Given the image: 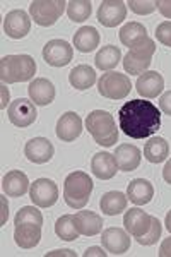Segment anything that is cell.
Returning <instances> with one entry per match:
<instances>
[{
    "label": "cell",
    "instance_id": "cell-1",
    "mask_svg": "<svg viewBox=\"0 0 171 257\" xmlns=\"http://www.w3.org/2000/svg\"><path fill=\"white\" fill-rule=\"evenodd\" d=\"M118 123L125 136L132 139H145L159 131L161 111L151 101L132 99L120 108Z\"/></svg>",
    "mask_w": 171,
    "mask_h": 257
},
{
    "label": "cell",
    "instance_id": "cell-2",
    "mask_svg": "<svg viewBox=\"0 0 171 257\" xmlns=\"http://www.w3.org/2000/svg\"><path fill=\"white\" fill-rule=\"evenodd\" d=\"M86 128L93 136L94 143L99 144V146L110 148L118 141V128H116L113 117L108 111H91L86 118Z\"/></svg>",
    "mask_w": 171,
    "mask_h": 257
},
{
    "label": "cell",
    "instance_id": "cell-3",
    "mask_svg": "<svg viewBox=\"0 0 171 257\" xmlns=\"http://www.w3.org/2000/svg\"><path fill=\"white\" fill-rule=\"evenodd\" d=\"M36 62L29 55H7L0 62V79L4 84H14L33 79Z\"/></svg>",
    "mask_w": 171,
    "mask_h": 257
},
{
    "label": "cell",
    "instance_id": "cell-4",
    "mask_svg": "<svg viewBox=\"0 0 171 257\" xmlns=\"http://www.w3.org/2000/svg\"><path fill=\"white\" fill-rule=\"evenodd\" d=\"M93 192V180L86 172H72L65 178L64 184V199L74 209H82L89 202V196Z\"/></svg>",
    "mask_w": 171,
    "mask_h": 257
},
{
    "label": "cell",
    "instance_id": "cell-5",
    "mask_svg": "<svg viewBox=\"0 0 171 257\" xmlns=\"http://www.w3.org/2000/svg\"><path fill=\"white\" fill-rule=\"evenodd\" d=\"M156 52V43L149 38H144L137 45H133L130 52L125 55L123 59V69L127 70L130 76H140L151 65V59Z\"/></svg>",
    "mask_w": 171,
    "mask_h": 257
},
{
    "label": "cell",
    "instance_id": "cell-6",
    "mask_svg": "<svg viewBox=\"0 0 171 257\" xmlns=\"http://www.w3.org/2000/svg\"><path fill=\"white\" fill-rule=\"evenodd\" d=\"M132 82L130 77L120 72H110L103 74L101 79L98 81V91L101 96L108 99H123L130 94Z\"/></svg>",
    "mask_w": 171,
    "mask_h": 257
},
{
    "label": "cell",
    "instance_id": "cell-7",
    "mask_svg": "<svg viewBox=\"0 0 171 257\" xmlns=\"http://www.w3.org/2000/svg\"><path fill=\"white\" fill-rule=\"evenodd\" d=\"M67 4L64 0H35L29 6V14L40 26H53L64 14Z\"/></svg>",
    "mask_w": 171,
    "mask_h": 257
},
{
    "label": "cell",
    "instance_id": "cell-8",
    "mask_svg": "<svg viewBox=\"0 0 171 257\" xmlns=\"http://www.w3.org/2000/svg\"><path fill=\"white\" fill-rule=\"evenodd\" d=\"M29 197L38 208H50L58 199V187L50 178H38L29 187Z\"/></svg>",
    "mask_w": 171,
    "mask_h": 257
},
{
    "label": "cell",
    "instance_id": "cell-9",
    "mask_svg": "<svg viewBox=\"0 0 171 257\" xmlns=\"http://www.w3.org/2000/svg\"><path fill=\"white\" fill-rule=\"evenodd\" d=\"M72 57L74 48L65 40H52L43 48V59L52 67H65Z\"/></svg>",
    "mask_w": 171,
    "mask_h": 257
},
{
    "label": "cell",
    "instance_id": "cell-10",
    "mask_svg": "<svg viewBox=\"0 0 171 257\" xmlns=\"http://www.w3.org/2000/svg\"><path fill=\"white\" fill-rule=\"evenodd\" d=\"M7 115H9L11 123H14L16 127H28L35 123L38 111H36V106L31 99L19 98L12 101V105L7 110Z\"/></svg>",
    "mask_w": 171,
    "mask_h": 257
},
{
    "label": "cell",
    "instance_id": "cell-11",
    "mask_svg": "<svg viewBox=\"0 0 171 257\" xmlns=\"http://www.w3.org/2000/svg\"><path fill=\"white\" fill-rule=\"evenodd\" d=\"M127 18V4L122 0H106L98 9V21L106 28H115Z\"/></svg>",
    "mask_w": 171,
    "mask_h": 257
},
{
    "label": "cell",
    "instance_id": "cell-12",
    "mask_svg": "<svg viewBox=\"0 0 171 257\" xmlns=\"http://www.w3.org/2000/svg\"><path fill=\"white\" fill-rule=\"evenodd\" d=\"M31 30V19L24 11H11L4 19V31L12 40H21Z\"/></svg>",
    "mask_w": 171,
    "mask_h": 257
},
{
    "label": "cell",
    "instance_id": "cell-13",
    "mask_svg": "<svg viewBox=\"0 0 171 257\" xmlns=\"http://www.w3.org/2000/svg\"><path fill=\"white\" fill-rule=\"evenodd\" d=\"M103 247L106 248L110 254L113 255H122L130 248V235L122 228H106L101 235Z\"/></svg>",
    "mask_w": 171,
    "mask_h": 257
},
{
    "label": "cell",
    "instance_id": "cell-14",
    "mask_svg": "<svg viewBox=\"0 0 171 257\" xmlns=\"http://www.w3.org/2000/svg\"><path fill=\"white\" fill-rule=\"evenodd\" d=\"M151 219L152 216L145 213V211L139 208H130L123 216V225H125V230H127L133 238H139L147 233L149 226H151Z\"/></svg>",
    "mask_w": 171,
    "mask_h": 257
},
{
    "label": "cell",
    "instance_id": "cell-15",
    "mask_svg": "<svg viewBox=\"0 0 171 257\" xmlns=\"http://www.w3.org/2000/svg\"><path fill=\"white\" fill-rule=\"evenodd\" d=\"M53 153V144L50 143L47 138H35L31 141L26 143V148H24V155L26 158L31 161V163H38V165H43V163H48L52 160Z\"/></svg>",
    "mask_w": 171,
    "mask_h": 257
},
{
    "label": "cell",
    "instance_id": "cell-16",
    "mask_svg": "<svg viewBox=\"0 0 171 257\" xmlns=\"http://www.w3.org/2000/svg\"><path fill=\"white\" fill-rule=\"evenodd\" d=\"M82 132V120L76 111H67L57 122V138L65 143L76 141Z\"/></svg>",
    "mask_w": 171,
    "mask_h": 257
},
{
    "label": "cell",
    "instance_id": "cell-17",
    "mask_svg": "<svg viewBox=\"0 0 171 257\" xmlns=\"http://www.w3.org/2000/svg\"><path fill=\"white\" fill-rule=\"evenodd\" d=\"M164 88V79L157 70H145L135 82V89L144 98H156Z\"/></svg>",
    "mask_w": 171,
    "mask_h": 257
},
{
    "label": "cell",
    "instance_id": "cell-18",
    "mask_svg": "<svg viewBox=\"0 0 171 257\" xmlns=\"http://www.w3.org/2000/svg\"><path fill=\"white\" fill-rule=\"evenodd\" d=\"M28 93L31 101H35V105L47 106L55 98V86L45 77H38V79H35L29 84Z\"/></svg>",
    "mask_w": 171,
    "mask_h": 257
},
{
    "label": "cell",
    "instance_id": "cell-19",
    "mask_svg": "<svg viewBox=\"0 0 171 257\" xmlns=\"http://www.w3.org/2000/svg\"><path fill=\"white\" fill-rule=\"evenodd\" d=\"M29 180L28 175L19 170H12V172L6 173V177L2 178V189L9 197H21L29 190Z\"/></svg>",
    "mask_w": 171,
    "mask_h": 257
},
{
    "label": "cell",
    "instance_id": "cell-20",
    "mask_svg": "<svg viewBox=\"0 0 171 257\" xmlns=\"http://www.w3.org/2000/svg\"><path fill=\"white\" fill-rule=\"evenodd\" d=\"M91 170L98 178L101 180H110V178L115 177L116 170H118V165H116L115 155H110V153H96L91 160Z\"/></svg>",
    "mask_w": 171,
    "mask_h": 257
},
{
    "label": "cell",
    "instance_id": "cell-21",
    "mask_svg": "<svg viewBox=\"0 0 171 257\" xmlns=\"http://www.w3.org/2000/svg\"><path fill=\"white\" fill-rule=\"evenodd\" d=\"M41 226L35 223H19L14 230V240L21 248H33L40 243Z\"/></svg>",
    "mask_w": 171,
    "mask_h": 257
},
{
    "label": "cell",
    "instance_id": "cell-22",
    "mask_svg": "<svg viewBox=\"0 0 171 257\" xmlns=\"http://www.w3.org/2000/svg\"><path fill=\"white\" fill-rule=\"evenodd\" d=\"M115 160L118 170L122 172H133L140 165V149L133 144H122L116 148Z\"/></svg>",
    "mask_w": 171,
    "mask_h": 257
},
{
    "label": "cell",
    "instance_id": "cell-23",
    "mask_svg": "<svg viewBox=\"0 0 171 257\" xmlns=\"http://www.w3.org/2000/svg\"><path fill=\"white\" fill-rule=\"evenodd\" d=\"M127 197L130 199V202L137 206H144L147 202H151L154 197V187L149 180L145 178H135L128 184L127 189Z\"/></svg>",
    "mask_w": 171,
    "mask_h": 257
},
{
    "label": "cell",
    "instance_id": "cell-24",
    "mask_svg": "<svg viewBox=\"0 0 171 257\" xmlns=\"http://www.w3.org/2000/svg\"><path fill=\"white\" fill-rule=\"evenodd\" d=\"M76 225L81 235L94 237L103 230V219L93 211H79L76 214Z\"/></svg>",
    "mask_w": 171,
    "mask_h": 257
},
{
    "label": "cell",
    "instance_id": "cell-25",
    "mask_svg": "<svg viewBox=\"0 0 171 257\" xmlns=\"http://www.w3.org/2000/svg\"><path fill=\"white\" fill-rule=\"evenodd\" d=\"M127 202L128 197L125 196L123 192H118V190H111V192H106L105 196L99 201V208L108 216H116V214L123 213L127 209Z\"/></svg>",
    "mask_w": 171,
    "mask_h": 257
},
{
    "label": "cell",
    "instance_id": "cell-26",
    "mask_svg": "<svg viewBox=\"0 0 171 257\" xmlns=\"http://www.w3.org/2000/svg\"><path fill=\"white\" fill-rule=\"evenodd\" d=\"M99 45V33L93 26H82L74 35V47L82 53H89Z\"/></svg>",
    "mask_w": 171,
    "mask_h": 257
},
{
    "label": "cell",
    "instance_id": "cell-27",
    "mask_svg": "<svg viewBox=\"0 0 171 257\" xmlns=\"http://www.w3.org/2000/svg\"><path fill=\"white\" fill-rule=\"evenodd\" d=\"M69 81H70V84H72V88H76L79 91L89 89L96 82V72L89 65H84V64L77 65V67H74L70 70Z\"/></svg>",
    "mask_w": 171,
    "mask_h": 257
},
{
    "label": "cell",
    "instance_id": "cell-28",
    "mask_svg": "<svg viewBox=\"0 0 171 257\" xmlns=\"http://www.w3.org/2000/svg\"><path fill=\"white\" fill-rule=\"evenodd\" d=\"M169 155V146L166 139L162 138H152L144 146V156L149 163H162Z\"/></svg>",
    "mask_w": 171,
    "mask_h": 257
},
{
    "label": "cell",
    "instance_id": "cell-29",
    "mask_svg": "<svg viewBox=\"0 0 171 257\" xmlns=\"http://www.w3.org/2000/svg\"><path fill=\"white\" fill-rule=\"evenodd\" d=\"M120 60H122V52H120V48L113 47V45H106V47H103L96 53L94 64L98 69L110 72L111 69H115L116 65L120 64Z\"/></svg>",
    "mask_w": 171,
    "mask_h": 257
},
{
    "label": "cell",
    "instance_id": "cell-30",
    "mask_svg": "<svg viewBox=\"0 0 171 257\" xmlns=\"http://www.w3.org/2000/svg\"><path fill=\"white\" fill-rule=\"evenodd\" d=\"M144 38H147V31L140 23H128L120 30V41L128 48H132Z\"/></svg>",
    "mask_w": 171,
    "mask_h": 257
},
{
    "label": "cell",
    "instance_id": "cell-31",
    "mask_svg": "<svg viewBox=\"0 0 171 257\" xmlns=\"http://www.w3.org/2000/svg\"><path fill=\"white\" fill-rule=\"evenodd\" d=\"M55 233H57L58 238L67 240V242L76 240L79 235H81L77 230V225H76V216H72V214H65V216L58 218L57 223H55Z\"/></svg>",
    "mask_w": 171,
    "mask_h": 257
},
{
    "label": "cell",
    "instance_id": "cell-32",
    "mask_svg": "<svg viewBox=\"0 0 171 257\" xmlns=\"http://www.w3.org/2000/svg\"><path fill=\"white\" fill-rule=\"evenodd\" d=\"M91 2L89 0H72L67 4V14H69L70 21L74 23H82L91 16Z\"/></svg>",
    "mask_w": 171,
    "mask_h": 257
},
{
    "label": "cell",
    "instance_id": "cell-33",
    "mask_svg": "<svg viewBox=\"0 0 171 257\" xmlns=\"http://www.w3.org/2000/svg\"><path fill=\"white\" fill-rule=\"evenodd\" d=\"M19 223H35V225L43 226V214L35 206H24L14 218V225H19Z\"/></svg>",
    "mask_w": 171,
    "mask_h": 257
},
{
    "label": "cell",
    "instance_id": "cell-34",
    "mask_svg": "<svg viewBox=\"0 0 171 257\" xmlns=\"http://www.w3.org/2000/svg\"><path fill=\"white\" fill-rule=\"evenodd\" d=\"M161 230H162L161 221H159V219H157L156 216H152V219H151V226H149L147 233L142 235V237L137 238V242H139L140 245H154V243L157 242V238L161 237Z\"/></svg>",
    "mask_w": 171,
    "mask_h": 257
},
{
    "label": "cell",
    "instance_id": "cell-35",
    "mask_svg": "<svg viewBox=\"0 0 171 257\" xmlns=\"http://www.w3.org/2000/svg\"><path fill=\"white\" fill-rule=\"evenodd\" d=\"M127 6L130 7V11L140 16L151 14V12L157 9L156 0H130V2H127Z\"/></svg>",
    "mask_w": 171,
    "mask_h": 257
},
{
    "label": "cell",
    "instance_id": "cell-36",
    "mask_svg": "<svg viewBox=\"0 0 171 257\" xmlns=\"http://www.w3.org/2000/svg\"><path fill=\"white\" fill-rule=\"evenodd\" d=\"M156 38L166 47H171V21H164L156 28Z\"/></svg>",
    "mask_w": 171,
    "mask_h": 257
},
{
    "label": "cell",
    "instance_id": "cell-37",
    "mask_svg": "<svg viewBox=\"0 0 171 257\" xmlns=\"http://www.w3.org/2000/svg\"><path fill=\"white\" fill-rule=\"evenodd\" d=\"M159 108H161V111H164L166 115H169V117H171V91H168V93H164L161 96Z\"/></svg>",
    "mask_w": 171,
    "mask_h": 257
},
{
    "label": "cell",
    "instance_id": "cell-38",
    "mask_svg": "<svg viewBox=\"0 0 171 257\" xmlns=\"http://www.w3.org/2000/svg\"><path fill=\"white\" fill-rule=\"evenodd\" d=\"M157 4V9L164 18L171 19V0H156Z\"/></svg>",
    "mask_w": 171,
    "mask_h": 257
},
{
    "label": "cell",
    "instance_id": "cell-39",
    "mask_svg": "<svg viewBox=\"0 0 171 257\" xmlns=\"http://www.w3.org/2000/svg\"><path fill=\"white\" fill-rule=\"evenodd\" d=\"M159 255L161 257H171V237L164 238L159 247Z\"/></svg>",
    "mask_w": 171,
    "mask_h": 257
},
{
    "label": "cell",
    "instance_id": "cell-40",
    "mask_svg": "<svg viewBox=\"0 0 171 257\" xmlns=\"http://www.w3.org/2000/svg\"><path fill=\"white\" fill-rule=\"evenodd\" d=\"M91 255H99V257H105L106 252L103 250L101 247H89L87 250L84 252V257H91Z\"/></svg>",
    "mask_w": 171,
    "mask_h": 257
},
{
    "label": "cell",
    "instance_id": "cell-41",
    "mask_svg": "<svg viewBox=\"0 0 171 257\" xmlns=\"http://www.w3.org/2000/svg\"><path fill=\"white\" fill-rule=\"evenodd\" d=\"M162 178H164L168 184H171V160L164 165V170H162Z\"/></svg>",
    "mask_w": 171,
    "mask_h": 257
},
{
    "label": "cell",
    "instance_id": "cell-42",
    "mask_svg": "<svg viewBox=\"0 0 171 257\" xmlns=\"http://www.w3.org/2000/svg\"><path fill=\"white\" fill-rule=\"evenodd\" d=\"M52 255H76L72 250H67V248H64V250H53V252H48L47 257H52Z\"/></svg>",
    "mask_w": 171,
    "mask_h": 257
},
{
    "label": "cell",
    "instance_id": "cell-43",
    "mask_svg": "<svg viewBox=\"0 0 171 257\" xmlns=\"http://www.w3.org/2000/svg\"><path fill=\"white\" fill-rule=\"evenodd\" d=\"M7 101H9V89H7L6 84H4L2 86V105H0V106H2V108H6Z\"/></svg>",
    "mask_w": 171,
    "mask_h": 257
},
{
    "label": "cell",
    "instance_id": "cell-44",
    "mask_svg": "<svg viewBox=\"0 0 171 257\" xmlns=\"http://www.w3.org/2000/svg\"><path fill=\"white\" fill-rule=\"evenodd\" d=\"M164 225H166V228H168V231L171 233V211H168V214H166Z\"/></svg>",
    "mask_w": 171,
    "mask_h": 257
}]
</instances>
